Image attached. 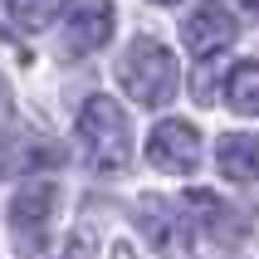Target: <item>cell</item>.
I'll return each mask as SVG.
<instances>
[{
    "label": "cell",
    "mask_w": 259,
    "mask_h": 259,
    "mask_svg": "<svg viewBox=\"0 0 259 259\" xmlns=\"http://www.w3.org/2000/svg\"><path fill=\"white\" fill-rule=\"evenodd\" d=\"M235 34H240V25H235V15L220 10V5H201V10L186 15V25H181L186 49H191V54H201V59L225 54V49L235 44Z\"/></svg>",
    "instance_id": "8992f818"
},
{
    "label": "cell",
    "mask_w": 259,
    "mask_h": 259,
    "mask_svg": "<svg viewBox=\"0 0 259 259\" xmlns=\"http://www.w3.org/2000/svg\"><path fill=\"white\" fill-rule=\"evenodd\" d=\"M117 83L132 103L142 108H166L176 98V83H181V69H176V54L152 34H137V39L122 49L117 59Z\"/></svg>",
    "instance_id": "6da1fadb"
},
{
    "label": "cell",
    "mask_w": 259,
    "mask_h": 259,
    "mask_svg": "<svg viewBox=\"0 0 259 259\" xmlns=\"http://www.w3.org/2000/svg\"><path fill=\"white\" fill-rule=\"evenodd\" d=\"M137 225H142V235L152 240V249H157L161 259H191V225H186V215H181L171 201L142 196V201H137Z\"/></svg>",
    "instance_id": "277c9868"
},
{
    "label": "cell",
    "mask_w": 259,
    "mask_h": 259,
    "mask_svg": "<svg viewBox=\"0 0 259 259\" xmlns=\"http://www.w3.org/2000/svg\"><path fill=\"white\" fill-rule=\"evenodd\" d=\"M157 5H171V0H157Z\"/></svg>",
    "instance_id": "8fae6325"
},
{
    "label": "cell",
    "mask_w": 259,
    "mask_h": 259,
    "mask_svg": "<svg viewBox=\"0 0 259 259\" xmlns=\"http://www.w3.org/2000/svg\"><path fill=\"white\" fill-rule=\"evenodd\" d=\"M78 142H83L93 171H122L132 161V122L117 108V98H108V93L83 98V108H78Z\"/></svg>",
    "instance_id": "7a4b0ae2"
},
{
    "label": "cell",
    "mask_w": 259,
    "mask_h": 259,
    "mask_svg": "<svg viewBox=\"0 0 259 259\" xmlns=\"http://www.w3.org/2000/svg\"><path fill=\"white\" fill-rule=\"evenodd\" d=\"M245 5H259V0H245Z\"/></svg>",
    "instance_id": "7c38bea8"
},
{
    "label": "cell",
    "mask_w": 259,
    "mask_h": 259,
    "mask_svg": "<svg viewBox=\"0 0 259 259\" xmlns=\"http://www.w3.org/2000/svg\"><path fill=\"white\" fill-rule=\"evenodd\" d=\"M215 166L240 186L259 181V132H225L215 142Z\"/></svg>",
    "instance_id": "ba28073f"
},
{
    "label": "cell",
    "mask_w": 259,
    "mask_h": 259,
    "mask_svg": "<svg viewBox=\"0 0 259 259\" xmlns=\"http://www.w3.org/2000/svg\"><path fill=\"white\" fill-rule=\"evenodd\" d=\"M225 103H230L235 113L259 117V59H245V64L230 69V78H225Z\"/></svg>",
    "instance_id": "9c48e42d"
},
{
    "label": "cell",
    "mask_w": 259,
    "mask_h": 259,
    "mask_svg": "<svg viewBox=\"0 0 259 259\" xmlns=\"http://www.w3.org/2000/svg\"><path fill=\"white\" fill-rule=\"evenodd\" d=\"M54 205H59V191L49 186V181H29V186H20L15 201H10V230L34 249L44 240V230H49V220H54Z\"/></svg>",
    "instance_id": "5b68a950"
},
{
    "label": "cell",
    "mask_w": 259,
    "mask_h": 259,
    "mask_svg": "<svg viewBox=\"0 0 259 259\" xmlns=\"http://www.w3.org/2000/svg\"><path fill=\"white\" fill-rule=\"evenodd\" d=\"M201 152H205L201 132L191 127V122H181V117L157 122L152 137H147V161H152L157 171H171V176H191L201 166Z\"/></svg>",
    "instance_id": "3957f363"
},
{
    "label": "cell",
    "mask_w": 259,
    "mask_h": 259,
    "mask_svg": "<svg viewBox=\"0 0 259 259\" xmlns=\"http://www.w3.org/2000/svg\"><path fill=\"white\" fill-rule=\"evenodd\" d=\"M113 34V0H78L64 20V49L69 54H93Z\"/></svg>",
    "instance_id": "52a82bcc"
},
{
    "label": "cell",
    "mask_w": 259,
    "mask_h": 259,
    "mask_svg": "<svg viewBox=\"0 0 259 259\" xmlns=\"http://www.w3.org/2000/svg\"><path fill=\"white\" fill-rule=\"evenodd\" d=\"M215 73H220V64H215V59H205L201 69H196V83H191L196 103H210V98H215V88H220V78H215Z\"/></svg>",
    "instance_id": "30bf717a"
}]
</instances>
